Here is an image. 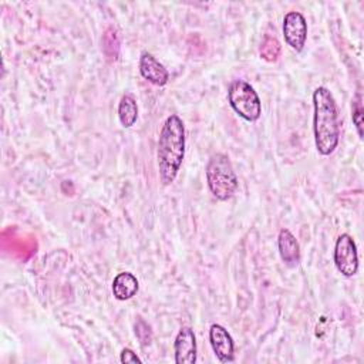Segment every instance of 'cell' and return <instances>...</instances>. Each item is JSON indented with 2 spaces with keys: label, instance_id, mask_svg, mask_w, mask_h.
Segmentation results:
<instances>
[{
  "label": "cell",
  "instance_id": "1",
  "mask_svg": "<svg viewBox=\"0 0 364 364\" xmlns=\"http://www.w3.org/2000/svg\"><path fill=\"white\" fill-rule=\"evenodd\" d=\"M185 156V128L176 114H171L159 132L158 138V171L164 185H171L182 165Z\"/></svg>",
  "mask_w": 364,
  "mask_h": 364
},
{
  "label": "cell",
  "instance_id": "2",
  "mask_svg": "<svg viewBox=\"0 0 364 364\" xmlns=\"http://www.w3.org/2000/svg\"><path fill=\"white\" fill-rule=\"evenodd\" d=\"M313 132L318 154L327 156L334 152L340 138V124L336 101L326 87H317L313 92Z\"/></svg>",
  "mask_w": 364,
  "mask_h": 364
},
{
  "label": "cell",
  "instance_id": "3",
  "mask_svg": "<svg viewBox=\"0 0 364 364\" xmlns=\"http://www.w3.org/2000/svg\"><path fill=\"white\" fill-rule=\"evenodd\" d=\"M205 173L208 188L216 199L228 200L235 195L239 186V181L228 155H212L208 161Z\"/></svg>",
  "mask_w": 364,
  "mask_h": 364
},
{
  "label": "cell",
  "instance_id": "4",
  "mask_svg": "<svg viewBox=\"0 0 364 364\" xmlns=\"http://www.w3.org/2000/svg\"><path fill=\"white\" fill-rule=\"evenodd\" d=\"M228 101L232 109L245 121L255 122L262 115V101L257 92L243 80H235L229 85Z\"/></svg>",
  "mask_w": 364,
  "mask_h": 364
},
{
  "label": "cell",
  "instance_id": "5",
  "mask_svg": "<svg viewBox=\"0 0 364 364\" xmlns=\"http://www.w3.org/2000/svg\"><path fill=\"white\" fill-rule=\"evenodd\" d=\"M334 264L344 277H353L358 270L357 246L348 233H341L334 245Z\"/></svg>",
  "mask_w": 364,
  "mask_h": 364
},
{
  "label": "cell",
  "instance_id": "6",
  "mask_svg": "<svg viewBox=\"0 0 364 364\" xmlns=\"http://www.w3.org/2000/svg\"><path fill=\"white\" fill-rule=\"evenodd\" d=\"M283 36L291 50L300 53L307 40V23L300 11H289L283 18Z\"/></svg>",
  "mask_w": 364,
  "mask_h": 364
},
{
  "label": "cell",
  "instance_id": "7",
  "mask_svg": "<svg viewBox=\"0 0 364 364\" xmlns=\"http://www.w3.org/2000/svg\"><path fill=\"white\" fill-rule=\"evenodd\" d=\"M209 341L212 350L220 363H232L235 360V343L229 331L220 324H212L209 328Z\"/></svg>",
  "mask_w": 364,
  "mask_h": 364
},
{
  "label": "cell",
  "instance_id": "8",
  "mask_svg": "<svg viewBox=\"0 0 364 364\" xmlns=\"http://www.w3.org/2000/svg\"><path fill=\"white\" fill-rule=\"evenodd\" d=\"M176 364H195L196 361V337L191 327H182L173 341Z\"/></svg>",
  "mask_w": 364,
  "mask_h": 364
},
{
  "label": "cell",
  "instance_id": "9",
  "mask_svg": "<svg viewBox=\"0 0 364 364\" xmlns=\"http://www.w3.org/2000/svg\"><path fill=\"white\" fill-rule=\"evenodd\" d=\"M139 73L141 75L149 81L154 85L162 87L168 82L169 80V73L166 71V68L149 53H142L139 57Z\"/></svg>",
  "mask_w": 364,
  "mask_h": 364
},
{
  "label": "cell",
  "instance_id": "10",
  "mask_svg": "<svg viewBox=\"0 0 364 364\" xmlns=\"http://www.w3.org/2000/svg\"><path fill=\"white\" fill-rule=\"evenodd\" d=\"M279 255L283 263L289 267H294L300 262V246L296 236L289 229H282L277 236Z\"/></svg>",
  "mask_w": 364,
  "mask_h": 364
},
{
  "label": "cell",
  "instance_id": "11",
  "mask_svg": "<svg viewBox=\"0 0 364 364\" xmlns=\"http://www.w3.org/2000/svg\"><path fill=\"white\" fill-rule=\"evenodd\" d=\"M139 289L138 279L129 272L118 273L112 280V294L117 300H129L132 299Z\"/></svg>",
  "mask_w": 364,
  "mask_h": 364
},
{
  "label": "cell",
  "instance_id": "12",
  "mask_svg": "<svg viewBox=\"0 0 364 364\" xmlns=\"http://www.w3.org/2000/svg\"><path fill=\"white\" fill-rule=\"evenodd\" d=\"M118 119L124 128H131L138 119V105L131 94L121 97L118 104Z\"/></svg>",
  "mask_w": 364,
  "mask_h": 364
},
{
  "label": "cell",
  "instance_id": "13",
  "mask_svg": "<svg viewBox=\"0 0 364 364\" xmlns=\"http://www.w3.org/2000/svg\"><path fill=\"white\" fill-rule=\"evenodd\" d=\"M280 43L276 37L270 36V34H266L260 43V48H259V54L260 57L267 61V63H274L279 55H280Z\"/></svg>",
  "mask_w": 364,
  "mask_h": 364
},
{
  "label": "cell",
  "instance_id": "14",
  "mask_svg": "<svg viewBox=\"0 0 364 364\" xmlns=\"http://www.w3.org/2000/svg\"><path fill=\"white\" fill-rule=\"evenodd\" d=\"M351 118H353V124L355 127L358 138L363 139V136H364V108H363V97H361L360 91H357L353 98Z\"/></svg>",
  "mask_w": 364,
  "mask_h": 364
},
{
  "label": "cell",
  "instance_id": "15",
  "mask_svg": "<svg viewBox=\"0 0 364 364\" xmlns=\"http://www.w3.org/2000/svg\"><path fill=\"white\" fill-rule=\"evenodd\" d=\"M102 50L105 53V55L108 57V60L114 61L118 58V51H119V41H118V36L115 33L114 28H108L104 33L102 37Z\"/></svg>",
  "mask_w": 364,
  "mask_h": 364
},
{
  "label": "cell",
  "instance_id": "16",
  "mask_svg": "<svg viewBox=\"0 0 364 364\" xmlns=\"http://www.w3.org/2000/svg\"><path fill=\"white\" fill-rule=\"evenodd\" d=\"M135 334L139 338L142 346H146L151 343V338H152L151 328L142 318H138V321L135 323Z\"/></svg>",
  "mask_w": 364,
  "mask_h": 364
},
{
  "label": "cell",
  "instance_id": "17",
  "mask_svg": "<svg viewBox=\"0 0 364 364\" xmlns=\"http://www.w3.org/2000/svg\"><path fill=\"white\" fill-rule=\"evenodd\" d=\"M119 361L122 364H136V363L141 364V358L131 348H122L119 354Z\"/></svg>",
  "mask_w": 364,
  "mask_h": 364
}]
</instances>
